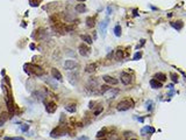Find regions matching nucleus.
I'll list each match as a JSON object with an SVG mask.
<instances>
[{
    "mask_svg": "<svg viewBox=\"0 0 186 140\" xmlns=\"http://www.w3.org/2000/svg\"><path fill=\"white\" fill-rule=\"evenodd\" d=\"M145 105H147V109H148L149 111H151V110H152V106H154V102H152V100H148Z\"/></svg>",
    "mask_w": 186,
    "mask_h": 140,
    "instance_id": "bb28decb",
    "label": "nucleus"
},
{
    "mask_svg": "<svg viewBox=\"0 0 186 140\" xmlns=\"http://www.w3.org/2000/svg\"><path fill=\"white\" fill-rule=\"evenodd\" d=\"M122 57H123V51H122V50H121L120 48H119L116 51H115V60L120 61V60L122 59Z\"/></svg>",
    "mask_w": 186,
    "mask_h": 140,
    "instance_id": "4be33fe9",
    "label": "nucleus"
},
{
    "mask_svg": "<svg viewBox=\"0 0 186 140\" xmlns=\"http://www.w3.org/2000/svg\"><path fill=\"white\" fill-rule=\"evenodd\" d=\"M108 22H109V19L106 18V19L100 23V30L102 32V35H104V36H105V34H106V29H107V26H108Z\"/></svg>",
    "mask_w": 186,
    "mask_h": 140,
    "instance_id": "9d476101",
    "label": "nucleus"
},
{
    "mask_svg": "<svg viewBox=\"0 0 186 140\" xmlns=\"http://www.w3.org/2000/svg\"><path fill=\"white\" fill-rule=\"evenodd\" d=\"M155 78H156L157 81L162 82V83L166 81V76H165V74H162V72H158V74H156V75H155Z\"/></svg>",
    "mask_w": 186,
    "mask_h": 140,
    "instance_id": "f3484780",
    "label": "nucleus"
},
{
    "mask_svg": "<svg viewBox=\"0 0 186 140\" xmlns=\"http://www.w3.org/2000/svg\"><path fill=\"white\" fill-rule=\"evenodd\" d=\"M77 1H80V2H84L85 0H77Z\"/></svg>",
    "mask_w": 186,
    "mask_h": 140,
    "instance_id": "58836bf2",
    "label": "nucleus"
},
{
    "mask_svg": "<svg viewBox=\"0 0 186 140\" xmlns=\"http://www.w3.org/2000/svg\"><path fill=\"white\" fill-rule=\"evenodd\" d=\"M20 129H21L22 132H27V131L29 130V126H28L27 124H23V125H21V126H20Z\"/></svg>",
    "mask_w": 186,
    "mask_h": 140,
    "instance_id": "2f4dec72",
    "label": "nucleus"
},
{
    "mask_svg": "<svg viewBox=\"0 0 186 140\" xmlns=\"http://www.w3.org/2000/svg\"><path fill=\"white\" fill-rule=\"evenodd\" d=\"M47 83H49V84L53 86V89H56V88H57V83H56V81H55V82H51L50 80H48V78H47Z\"/></svg>",
    "mask_w": 186,
    "mask_h": 140,
    "instance_id": "473e14b6",
    "label": "nucleus"
},
{
    "mask_svg": "<svg viewBox=\"0 0 186 140\" xmlns=\"http://www.w3.org/2000/svg\"><path fill=\"white\" fill-rule=\"evenodd\" d=\"M102 80H104V82H105L106 84H109V85H116L117 83H119L117 80H115L114 77L108 76V75H105L104 77H102Z\"/></svg>",
    "mask_w": 186,
    "mask_h": 140,
    "instance_id": "0eeeda50",
    "label": "nucleus"
},
{
    "mask_svg": "<svg viewBox=\"0 0 186 140\" xmlns=\"http://www.w3.org/2000/svg\"><path fill=\"white\" fill-rule=\"evenodd\" d=\"M5 140H23V138H21V137H14V138H11V137H5Z\"/></svg>",
    "mask_w": 186,
    "mask_h": 140,
    "instance_id": "7c9ffc66",
    "label": "nucleus"
},
{
    "mask_svg": "<svg viewBox=\"0 0 186 140\" xmlns=\"http://www.w3.org/2000/svg\"><path fill=\"white\" fill-rule=\"evenodd\" d=\"M98 140H107V139H106V138H99Z\"/></svg>",
    "mask_w": 186,
    "mask_h": 140,
    "instance_id": "4c0bfd02",
    "label": "nucleus"
},
{
    "mask_svg": "<svg viewBox=\"0 0 186 140\" xmlns=\"http://www.w3.org/2000/svg\"><path fill=\"white\" fill-rule=\"evenodd\" d=\"M105 133H106V129L99 131V132L97 133V137H98V138H102V137H105Z\"/></svg>",
    "mask_w": 186,
    "mask_h": 140,
    "instance_id": "cd10ccee",
    "label": "nucleus"
},
{
    "mask_svg": "<svg viewBox=\"0 0 186 140\" xmlns=\"http://www.w3.org/2000/svg\"><path fill=\"white\" fill-rule=\"evenodd\" d=\"M141 57H142V53H141V51H137L136 54L134 55L133 60H134V61H137V60H140V59H141Z\"/></svg>",
    "mask_w": 186,
    "mask_h": 140,
    "instance_id": "c85d7f7f",
    "label": "nucleus"
},
{
    "mask_svg": "<svg viewBox=\"0 0 186 140\" xmlns=\"http://www.w3.org/2000/svg\"><path fill=\"white\" fill-rule=\"evenodd\" d=\"M77 140H90V139H89L87 137H85V135H84V137H80V138H78Z\"/></svg>",
    "mask_w": 186,
    "mask_h": 140,
    "instance_id": "72a5a7b5",
    "label": "nucleus"
},
{
    "mask_svg": "<svg viewBox=\"0 0 186 140\" xmlns=\"http://www.w3.org/2000/svg\"><path fill=\"white\" fill-rule=\"evenodd\" d=\"M41 1L42 0H29V5L32 6V7H37V6L41 4Z\"/></svg>",
    "mask_w": 186,
    "mask_h": 140,
    "instance_id": "393cba45",
    "label": "nucleus"
},
{
    "mask_svg": "<svg viewBox=\"0 0 186 140\" xmlns=\"http://www.w3.org/2000/svg\"><path fill=\"white\" fill-rule=\"evenodd\" d=\"M145 132H150V133H155V129L151 126H145L144 129H142V134H145Z\"/></svg>",
    "mask_w": 186,
    "mask_h": 140,
    "instance_id": "b1692460",
    "label": "nucleus"
},
{
    "mask_svg": "<svg viewBox=\"0 0 186 140\" xmlns=\"http://www.w3.org/2000/svg\"><path fill=\"white\" fill-rule=\"evenodd\" d=\"M8 119V114L6 112H4L2 114H1V117H0V126H2V125L6 123V120Z\"/></svg>",
    "mask_w": 186,
    "mask_h": 140,
    "instance_id": "aec40b11",
    "label": "nucleus"
},
{
    "mask_svg": "<svg viewBox=\"0 0 186 140\" xmlns=\"http://www.w3.org/2000/svg\"><path fill=\"white\" fill-rule=\"evenodd\" d=\"M117 92H119V91H117L116 89H112V88H111V89H109L106 93H104V95H105L107 98H113V97H115V96L117 95Z\"/></svg>",
    "mask_w": 186,
    "mask_h": 140,
    "instance_id": "ddd939ff",
    "label": "nucleus"
},
{
    "mask_svg": "<svg viewBox=\"0 0 186 140\" xmlns=\"http://www.w3.org/2000/svg\"><path fill=\"white\" fill-rule=\"evenodd\" d=\"M111 12H112V8H111V6H108V7H107V14L109 15V14H111Z\"/></svg>",
    "mask_w": 186,
    "mask_h": 140,
    "instance_id": "f704fd0d",
    "label": "nucleus"
},
{
    "mask_svg": "<svg viewBox=\"0 0 186 140\" xmlns=\"http://www.w3.org/2000/svg\"><path fill=\"white\" fill-rule=\"evenodd\" d=\"M101 111H102V108H100L99 110H98V111H96V112H94V114H96V116H98V114H99Z\"/></svg>",
    "mask_w": 186,
    "mask_h": 140,
    "instance_id": "c9c22d12",
    "label": "nucleus"
},
{
    "mask_svg": "<svg viewBox=\"0 0 186 140\" xmlns=\"http://www.w3.org/2000/svg\"><path fill=\"white\" fill-rule=\"evenodd\" d=\"M65 134V130L62 127V126H58V127H56L55 130L51 131V133L50 135L53 137V138H58V137H62V135Z\"/></svg>",
    "mask_w": 186,
    "mask_h": 140,
    "instance_id": "20e7f679",
    "label": "nucleus"
},
{
    "mask_svg": "<svg viewBox=\"0 0 186 140\" xmlns=\"http://www.w3.org/2000/svg\"><path fill=\"white\" fill-rule=\"evenodd\" d=\"M51 74H53V77L55 78V80H57V81H59V82L63 81V76H62V74L59 72L58 69L53 68V69L51 70Z\"/></svg>",
    "mask_w": 186,
    "mask_h": 140,
    "instance_id": "1a4fd4ad",
    "label": "nucleus"
},
{
    "mask_svg": "<svg viewBox=\"0 0 186 140\" xmlns=\"http://www.w3.org/2000/svg\"><path fill=\"white\" fill-rule=\"evenodd\" d=\"M150 86L152 89H160L162 88V82H158L156 78H152V80H150Z\"/></svg>",
    "mask_w": 186,
    "mask_h": 140,
    "instance_id": "9b49d317",
    "label": "nucleus"
},
{
    "mask_svg": "<svg viewBox=\"0 0 186 140\" xmlns=\"http://www.w3.org/2000/svg\"><path fill=\"white\" fill-rule=\"evenodd\" d=\"M80 38L83 39V41H84V42H86L87 44H92V43H93V41H92L91 36H89V35H81Z\"/></svg>",
    "mask_w": 186,
    "mask_h": 140,
    "instance_id": "5701e85b",
    "label": "nucleus"
},
{
    "mask_svg": "<svg viewBox=\"0 0 186 140\" xmlns=\"http://www.w3.org/2000/svg\"><path fill=\"white\" fill-rule=\"evenodd\" d=\"M133 105H134V103L132 102V100H129V99H123V100H121V102L117 104L116 109L119 111H127V110H129Z\"/></svg>",
    "mask_w": 186,
    "mask_h": 140,
    "instance_id": "f03ea898",
    "label": "nucleus"
},
{
    "mask_svg": "<svg viewBox=\"0 0 186 140\" xmlns=\"http://www.w3.org/2000/svg\"><path fill=\"white\" fill-rule=\"evenodd\" d=\"M74 11L77 12V13H84L86 11V6L84 5V2L83 4H78V5H76V7H74Z\"/></svg>",
    "mask_w": 186,
    "mask_h": 140,
    "instance_id": "4468645a",
    "label": "nucleus"
},
{
    "mask_svg": "<svg viewBox=\"0 0 186 140\" xmlns=\"http://www.w3.org/2000/svg\"><path fill=\"white\" fill-rule=\"evenodd\" d=\"M109 89H111V88H109L108 85H102V86H101V93H102V95H104V93H106Z\"/></svg>",
    "mask_w": 186,
    "mask_h": 140,
    "instance_id": "c756f323",
    "label": "nucleus"
},
{
    "mask_svg": "<svg viewBox=\"0 0 186 140\" xmlns=\"http://www.w3.org/2000/svg\"><path fill=\"white\" fill-rule=\"evenodd\" d=\"M57 109V105L53 102H47L45 103V111L48 113H53Z\"/></svg>",
    "mask_w": 186,
    "mask_h": 140,
    "instance_id": "6e6552de",
    "label": "nucleus"
},
{
    "mask_svg": "<svg viewBox=\"0 0 186 140\" xmlns=\"http://www.w3.org/2000/svg\"><path fill=\"white\" fill-rule=\"evenodd\" d=\"M132 140H136V139H132Z\"/></svg>",
    "mask_w": 186,
    "mask_h": 140,
    "instance_id": "ea45409f",
    "label": "nucleus"
},
{
    "mask_svg": "<svg viewBox=\"0 0 186 140\" xmlns=\"http://www.w3.org/2000/svg\"><path fill=\"white\" fill-rule=\"evenodd\" d=\"M96 25V19L93 16H87L86 18V26L89 28H93Z\"/></svg>",
    "mask_w": 186,
    "mask_h": 140,
    "instance_id": "f8f14e48",
    "label": "nucleus"
},
{
    "mask_svg": "<svg viewBox=\"0 0 186 140\" xmlns=\"http://www.w3.org/2000/svg\"><path fill=\"white\" fill-rule=\"evenodd\" d=\"M33 96H34V97H36V98H38V99H43V98L45 97V93H44V92H42V91H40V90H37V91H35L34 93H33Z\"/></svg>",
    "mask_w": 186,
    "mask_h": 140,
    "instance_id": "a211bd4d",
    "label": "nucleus"
},
{
    "mask_svg": "<svg viewBox=\"0 0 186 140\" xmlns=\"http://www.w3.org/2000/svg\"><path fill=\"white\" fill-rule=\"evenodd\" d=\"M96 69H97V65L94 64V63H90V64L86 65L85 71H86V72H89V74H91V72H94V71H96Z\"/></svg>",
    "mask_w": 186,
    "mask_h": 140,
    "instance_id": "2eb2a0df",
    "label": "nucleus"
},
{
    "mask_svg": "<svg viewBox=\"0 0 186 140\" xmlns=\"http://www.w3.org/2000/svg\"><path fill=\"white\" fill-rule=\"evenodd\" d=\"M78 51H79V55L80 56H84V57H86V56H89L91 53V49L86 46V44H80L79 48H78Z\"/></svg>",
    "mask_w": 186,
    "mask_h": 140,
    "instance_id": "39448f33",
    "label": "nucleus"
},
{
    "mask_svg": "<svg viewBox=\"0 0 186 140\" xmlns=\"http://www.w3.org/2000/svg\"><path fill=\"white\" fill-rule=\"evenodd\" d=\"M121 82H122L124 85H129L130 83H132V81H133V77H132V75L130 74H128V72H121Z\"/></svg>",
    "mask_w": 186,
    "mask_h": 140,
    "instance_id": "7ed1b4c3",
    "label": "nucleus"
},
{
    "mask_svg": "<svg viewBox=\"0 0 186 140\" xmlns=\"http://www.w3.org/2000/svg\"><path fill=\"white\" fill-rule=\"evenodd\" d=\"M170 77H171V80H172V82H173V83H178V75H177V74H175V72H171Z\"/></svg>",
    "mask_w": 186,
    "mask_h": 140,
    "instance_id": "a878e982",
    "label": "nucleus"
},
{
    "mask_svg": "<svg viewBox=\"0 0 186 140\" xmlns=\"http://www.w3.org/2000/svg\"><path fill=\"white\" fill-rule=\"evenodd\" d=\"M121 32H122V29H121V26L120 25H116L115 27H114V34H115V36H121Z\"/></svg>",
    "mask_w": 186,
    "mask_h": 140,
    "instance_id": "412c9836",
    "label": "nucleus"
},
{
    "mask_svg": "<svg viewBox=\"0 0 186 140\" xmlns=\"http://www.w3.org/2000/svg\"><path fill=\"white\" fill-rule=\"evenodd\" d=\"M23 69L28 75H35V76H42L44 74V71L41 67H38L36 64H33V63H27L23 65Z\"/></svg>",
    "mask_w": 186,
    "mask_h": 140,
    "instance_id": "f257e3e1",
    "label": "nucleus"
},
{
    "mask_svg": "<svg viewBox=\"0 0 186 140\" xmlns=\"http://www.w3.org/2000/svg\"><path fill=\"white\" fill-rule=\"evenodd\" d=\"M65 110L70 113H74L77 109H76V105H74V104H70V105H66V106H65Z\"/></svg>",
    "mask_w": 186,
    "mask_h": 140,
    "instance_id": "6ab92c4d",
    "label": "nucleus"
},
{
    "mask_svg": "<svg viewBox=\"0 0 186 140\" xmlns=\"http://www.w3.org/2000/svg\"><path fill=\"white\" fill-rule=\"evenodd\" d=\"M77 67V62L74 60H66L64 62V68L66 70H73Z\"/></svg>",
    "mask_w": 186,
    "mask_h": 140,
    "instance_id": "423d86ee",
    "label": "nucleus"
},
{
    "mask_svg": "<svg viewBox=\"0 0 186 140\" xmlns=\"http://www.w3.org/2000/svg\"><path fill=\"white\" fill-rule=\"evenodd\" d=\"M171 26L175 28V29H177V30H180L181 28H183V26H184V23H183V21H177V22H171Z\"/></svg>",
    "mask_w": 186,
    "mask_h": 140,
    "instance_id": "dca6fc26",
    "label": "nucleus"
},
{
    "mask_svg": "<svg viewBox=\"0 0 186 140\" xmlns=\"http://www.w3.org/2000/svg\"><path fill=\"white\" fill-rule=\"evenodd\" d=\"M30 49H35V44H30Z\"/></svg>",
    "mask_w": 186,
    "mask_h": 140,
    "instance_id": "e433bc0d",
    "label": "nucleus"
}]
</instances>
